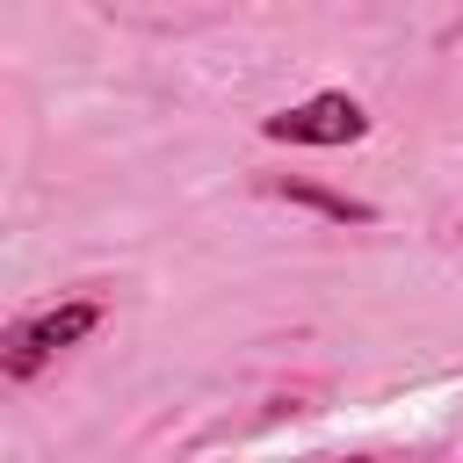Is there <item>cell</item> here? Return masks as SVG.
<instances>
[{"instance_id":"cell-1","label":"cell","mask_w":463,"mask_h":463,"mask_svg":"<svg viewBox=\"0 0 463 463\" xmlns=\"http://www.w3.org/2000/svg\"><path fill=\"white\" fill-rule=\"evenodd\" d=\"M94 326H101V297H65V304H43V311H29V318L0 326V369L29 383V376H43L65 347H80Z\"/></svg>"},{"instance_id":"cell-2","label":"cell","mask_w":463,"mask_h":463,"mask_svg":"<svg viewBox=\"0 0 463 463\" xmlns=\"http://www.w3.org/2000/svg\"><path fill=\"white\" fill-rule=\"evenodd\" d=\"M260 137L268 145H354V137H369V109L354 94H311L297 109L260 116Z\"/></svg>"},{"instance_id":"cell-3","label":"cell","mask_w":463,"mask_h":463,"mask_svg":"<svg viewBox=\"0 0 463 463\" xmlns=\"http://www.w3.org/2000/svg\"><path fill=\"white\" fill-rule=\"evenodd\" d=\"M275 195H289V203H304V210H318V217H333V224H369L376 210L369 203H354V195H333V188H311V181H268Z\"/></svg>"}]
</instances>
